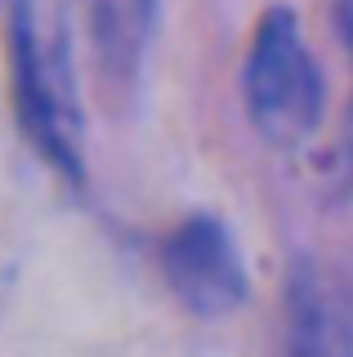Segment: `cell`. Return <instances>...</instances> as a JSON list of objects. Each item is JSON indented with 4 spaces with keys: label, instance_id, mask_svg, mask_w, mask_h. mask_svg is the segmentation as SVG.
Here are the masks:
<instances>
[{
    "label": "cell",
    "instance_id": "obj_1",
    "mask_svg": "<svg viewBox=\"0 0 353 357\" xmlns=\"http://www.w3.org/2000/svg\"><path fill=\"white\" fill-rule=\"evenodd\" d=\"M14 98L27 139L63 178L81 183V98L72 81V50L63 22L40 0H14L9 18Z\"/></svg>",
    "mask_w": 353,
    "mask_h": 357
},
{
    "label": "cell",
    "instance_id": "obj_2",
    "mask_svg": "<svg viewBox=\"0 0 353 357\" xmlns=\"http://www.w3.org/2000/svg\"><path fill=\"white\" fill-rule=\"evenodd\" d=\"M241 89L250 121L273 148H300L322 121V72L286 5H273L255 22Z\"/></svg>",
    "mask_w": 353,
    "mask_h": 357
},
{
    "label": "cell",
    "instance_id": "obj_3",
    "mask_svg": "<svg viewBox=\"0 0 353 357\" xmlns=\"http://www.w3.org/2000/svg\"><path fill=\"white\" fill-rule=\"evenodd\" d=\"M170 290L179 295L183 308L202 317H224L246 299V268L224 223L211 215H193L165 237L161 250Z\"/></svg>",
    "mask_w": 353,
    "mask_h": 357
},
{
    "label": "cell",
    "instance_id": "obj_4",
    "mask_svg": "<svg viewBox=\"0 0 353 357\" xmlns=\"http://www.w3.org/2000/svg\"><path fill=\"white\" fill-rule=\"evenodd\" d=\"M282 357H353V282L326 264H295L282 308Z\"/></svg>",
    "mask_w": 353,
    "mask_h": 357
},
{
    "label": "cell",
    "instance_id": "obj_5",
    "mask_svg": "<svg viewBox=\"0 0 353 357\" xmlns=\"http://www.w3.org/2000/svg\"><path fill=\"white\" fill-rule=\"evenodd\" d=\"M76 9H81L98 76L107 85H130L148 54L157 0H76Z\"/></svg>",
    "mask_w": 353,
    "mask_h": 357
},
{
    "label": "cell",
    "instance_id": "obj_6",
    "mask_svg": "<svg viewBox=\"0 0 353 357\" xmlns=\"http://www.w3.org/2000/svg\"><path fill=\"white\" fill-rule=\"evenodd\" d=\"M336 31H340V45H345L349 67H353V0L336 5ZM349 161H353V107H349Z\"/></svg>",
    "mask_w": 353,
    "mask_h": 357
}]
</instances>
